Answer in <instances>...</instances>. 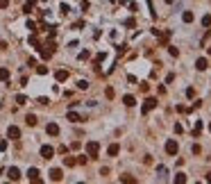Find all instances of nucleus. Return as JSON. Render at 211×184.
<instances>
[{"mask_svg": "<svg viewBox=\"0 0 211 184\" xmlns=\"http://www.w3.org/2000/svg\"><path fill=\"white\" fill-rule=\"evenodd\" d=\"M182 21H184V23H193V12H184V14H182Z\"/></svg>", "mask_w": 211, "mask_h": 184, "instance_id": "f3484780", "label": "nucleus"}, {"mask_svg": "<svg viewBox=\"0 0 211 184\" xmlns=\"http://www.w3.org/2000/svg\"><path fill=\"white\" fill-rule=\"evenodd\" d=\"M157 173H159V180H166V175H168L166 166H157Z\"/></svg>", "mask_w": 211, "mask_h": 184, "instance_id": "6ab92c4d", "label": "nucleus"}, {"mask_svg": "<svg viewBox=\"0 0 211 184\" xmlns=\"http://www.w3.org/2000/svg\"><path fill=\"white\" fill-rule=\"evenodd\" d=\"M204 180H207V182H211V173H209V175H207V177H204Z\"/></svg>", "mask_w": 211, "mask_h": 184, "instance_id": "79ce46f5", "label": "nucleus"}, {"mask_svg": "<svg viewBox=\"0 0 211 184\" xmlns=\"http://www.w3.org/2000/svg\"><path fill=\"white\" fill-rule=\"evenodd\" d=\"M7 137L9 139H21V130H18L16 125H9V127H7Z\"/></svg>", "mask_w": 211, "mask_h": 184, "instance_id": "0eeeda50", "label": "nucleus"}, {"mask_svg": "<svg viewBox=\"0 0 211 184\" xmlns=\"http://www.w3.org/2000/svg\"><path fill=\"white\" fill-rule=\"evenodd\" d=\"M166 3H168V5H172V3H175V0H166Z\"/></svg>", "mask_w": 211, "mask_h": 184, "instance_id": "37998d69", "label": "nucleus"}, {"mask_svg": "<svg viewBox=\"0 0 211 184\" xmlns=\"http://www.w3.org/2000/svg\"><path fill=\"white\" fill-rule=\"evenodd\" d=\"M170 55H172V57H179V50H177L175 46H170Z\"/></svg>", "mask_w": 211, "mask_h": 184, "instance_id": "f704fd0d", "label": "nucleus"}, {"mask_svg": "<svg viewBox=\"0 0 211 184\" xmlns=\"http://www.w3.org/2000/svg\"><path fill=\"white\" fill-rule=\"evenodd\" d=\"M25 123L30 125V127H34V125H36V116H34V114H27V116H25Z\"/></svg>", "mask_w": 211, "mask_h": 184, "instance_id": "2eb2a0df", "label": "nucleus"}, {"mask_svg": "<svg viewBox=\"0 0 211 184\" xmlns=\"http://www.w3.org/2000/svg\"><path fill=\"white\" fill-rule=\"evenodd\" d=\"M45 132L50 134V137H57V134H59V125H57V123H48L45 125Z\"/></svg>", "mask_w": 211, "mask_h": 184, "instance_id": "1a4fd4ad", "label": "nucleus"}, {"mask_svg": "<svg viewBox=\"0 0 211 184\" xmlns=\"http://www.w3.org/2000/svg\"><path fill=\"white\" fill-rule=\"evenodd\" d=\"M200 150H202V148H200L198 143H193V146H191V152H193V154H200Z\"/></svg>", "mask_w": 211, "mask_h": 184, "instance_id": "c756f323", "label": "nucleus"}, {"mask_svg": "<svg viewBox=\"0 0 211 184\" xmlns=\"http://www.w3.org/2000/svg\"><path fill=\"white\" fill-rule=\"evenodd\" d=\"M141 91L148 93V91H150V84H148V82H141Z\"/></svg>", "mask_w": 211, "mask_h": 184, "instance_id": "72a5a7b5", "label": "nucleus"}, {"mask_svg": "<svg viewBox=\"0 0 211 184\" xmlns=\"http://www.w3.org/2000/svg\"><path fill=\"white\" fill-rule=\"evenodd\" d=\"M77 89L86 91V89H89V82H86V80H80V82H77Z\"/></svg>", "mask_w": 211, "mask_h": 184, "instance_id": "393cba45", "label": "nucleus"}, {"mask_svg": "<svg viewBox=\"0 0 211 184\" xmlns=\"http://www.w3.org/2000/svg\"><path fill=\"white\" fill-rule=\"evenodd\" d=\"M36 73H39V75H48V68H45V66H36Z\"/></svg>", "mask_w": 211, "mask_h": 184, "instance_id": "c85d7f7f", "label": "nucleus"}, {"mask_svg": "<svg viewBox=\"0 0 211 184\" xmlns=\"http://www.w3.org/2000/svg\"><path fill=\"white\" fill-rule=\"evenodd\" d=\"M200 132H202V121H195V125H193V137H200Z\"/></svg>", "mask_w": 211, "mask_h": 184, "instance_id": "dca6fc26", "label": "nucleus"}, {"mask_svg": "<svg viewBox=\"0 0 211 184\" xmlns=\"http://www.w3.org/2000/svg\"><path fill=\"white\" fill-rule=\"evenodd\" d=\"M50 180H52V182H61V180H64V170H61V168H52V170H50Z\"/></svg>", "mask_w": 211, "mask_h": 184, "instance_id": "6e6552de", "label": "nucleus"}, {"mask_svg": "<svg viewBox=\"0 0 211 184\" xmlns=\"http://www.w3.org/2000/svg\"><path fill=\"white\" fill-rule=\"evenodd\" d=\"M77 164H86V154H80V157H77Z\"/></svg>", "mask_w": 211, "mask_h": 184, "instance_id": "ea45409f", "label": "nucleus"}, {"mask_svg": "<svg viewBox=\"0 0 211 184\" xmlns=\"http://www.w3.org/2000/svg\"><path fill=\"white\" fill-rule=\"evenodd\" d=\"M66 118H68L71 123H80V121H82V116H80L77 111H73V109H71L68 114H66Z\"/></svg>", "mask_w": 211, "mask_h": 184, "instance_id": "9b49d317", "label": "nucleus"}, {"mask_svg": "<svg viewBox=\"0 0 211 184\" xmlns=\"http://www.w3.org/2000/svg\"><path fill=\"white\" fill-rule=\"evenodd\" d=\"M16 102H18V105H25V102H27V98H25L23 93H18V95H16Z\"/></svg>", "mask_w": 211, "mask_h": 184, "instance_id": "bb28decb", "label": "nucleus"}, {"mask_svg": "<svg viewBox=\"0 0 211 184\" xmlns=\"http://www.w3.org/2000/svg\"><path fill=\"white\" fill-rule=\"evenodd\" d=\"M177 150H179L177 141H175V139H168V141H166V152H168L170 157H172V154H177Z\"/></svg>", "mask_w": 211, "mask_h": 184, "instance_id": "20e7f679", "label": "nucleus"}, {"mask_svg": "<svg viewBox=\"0 0 211 184\" xmlns=\"http://www.w3.org/2000/svg\"><path fill=\"white\" fill-rule=\"evenodd\" d=\"M27 30H30V32H36V23H34V21H27Z\"/></svg>", "mask_w": 211, "mask_h": 184, "instance_id": "cd10ccee", "label": "nucleus"}, {"mask_svg": "<svg viewBox=\"0 0 211 184\" xmlns=\"http://www.w3.org/2000/svg\"><path fill=\"white\" fill-rule=\"evenodd\" d=\"M120 182H129V184H134L136 180H134V177H129V175H123V177H120Z\"/></svg>", "mask_w": 211, "mask_h": 184, "instance_id": "7c9ffc66", "label": "nucleus"}, {"mask_svg": "<svg viewBox=\"0 0 211 184\" xmlns=\"http://www.w3.org/2000/svg\"><path fill=\"white\" fill-rule=\"evenodd\" d=\"M0 150H7V141H0Z\"/></svg>", "mask_w": 211, "mask_h": 184, "instance_id": "a19ab883", "label": "nucleus"}, {"mask_svg": "<svg viewBox=\"0 0 211 184\" xmlns=\"http://www.w3.org/2000/svg\"><path fill=\"white\" fill-rule=\"evenodd\" d=\"M27 41H30V46H36V48H39V36H36L34 32L30 34V39H27Z\"/></svg>", "mask_w": 211, "mask_h": 184, "instance_id": "412c9836", "label": "nucleus"}, {"mask_svg": "<svg viewBox=\"0 0 211 184\" xmlns=\"http://www.w3.org/2000/svg\"><path fill=\"white\" fill-rule=\"evenodd\" d=\"M68 12H71V7H68V5L64 3V5H61V14H68Z\"/></svg>", "mask_w": 211, "mask_h": 184, "instance_id": "4c0bfd02", "label": "nucleus"}, {"mask_svg": "<svg viewBox=\"0 0 211 184\" xmlns=\"http://www.w3.org/2000/svg\"><path fill=\"white\" fill-rule=\"evenodd\" d=\"M202 25H204V27L211 25V14H204V16H202Z\"/></svg>", "mask_w": 211, "mask_h": 184, "instance_id": "b1692460", "label": "nucleus"}, {"mask_svg": "<svg viewBox=\"0 0 211 184\" xmlns=\"http://www.w3.org/2000/svg\"><path fill=\"white\" fill-rule=\"evenodd\" d=\"M98 152H100V143L98 141H89L86 143V157H98Z\"/></svg>", "mask_w": 211, "mask_h": 184, "instance_id": "f257e3e1", "label": "nucleus"}, {"mask_svg": "<svg viewBox=\"0 0 211 184\" xmlns=\"http://www.w3.org/2000/svg\"><path fill=\"white\" fill-rule=\"evenodd\" d=\"M207 66H209V62L204 59V57H200V59L195 62V68H198V71H207Z\"/></svg>", "mask_w": 211, "mask_h": 184, "instance_id": "4468645a", "label": "nucleus"}, {"mask_svg": "<svg viewBox=\"0 0 211 184\" xmlns=\"http://www.w3.org/2000/svg\"><path fill=\"white\" fill-rule=\"evenodd\" d=\"M27 180L34 182V184H41V173H39V168H30V170H27Z\"/></svg>", "mask_w": 211, "mask_h": 184, "instance_id": "7ed1b4c3", "label": "nucleus"}, {"mask_svg": "<svg viewBox=\"0 0 211 184\" xmlns=\"http://www.w3.org/2000/svg\"><path fill=\"white\" fill-rule=\"evenodd\" d=\"M82 27H84V21H77V23L73 25V30H82Z\"/></svg>", "mask_w": 211, "mask_h": 184, "instance_id": "c9c22d12", "label": "nucleus"}, {"mask_svg": "<svg viewBox=\"0 0 211 184\" xmlns=\"http://www.w3.org/2000/svg\"><path fill=\"white\" fill-rule=\"evenodd\" d=\"M123 105H125V107H134V105H136V98H134V95H123Z\"/></svg>", "mask_w": 211, "mask_h": 184, "instance_id": "9d476101", "label": "nucleus"}, {"mask_svg": "<svg viewBox=\"0 0 211 184\" xmlns=\"http://www.w3.org/2000/svg\"><path fill=\"white\" fill-rule=\"evenodd\" d=\"M175 109H177V111H179V114H186V111H188V109H186V107H184V105H177V107H175Z\"/></svg>", "mask_w": 211, "mask_h": 184, "instance_id": "e433bc0d", "label": "nucleus"}, {"mask_svg": "<svg viewBox=\"0 0 211 184\" xmlns=\"http://www.w3.org/2000/svg\"><path fill=\"white\" fill-rule=\"evenodd\" d=\"M64 164H66L68 168H73L75 164H77V159H75V157H64Z\"/></svg>", "mask_w": 211, "mask_h": 184, "instance_id": "a211bd4d", "label": "nucleus"}, {"mask_svg": "<svg viewBox=\"0 0 211 184\" xmlns=\"http://www.w3.org/2000/svg\"><path fill=\"white\" fill-rule=\"evenodd\" d=\"M9 80V68H0V82H7Z\"/></svg>", "mask_w": 211, "mask_h": 184, "instance_id": "aec40b11", "label": "nucleus"}, {"mask_svg": "<svg viewBox=\"0 0 211 184\" xmlns=\"http://www.w3.org/2000/svg\"><path fill=\"white\" fill-rule=\"evenodd\" d=\"M155 107H157V98H145V100H143V107H141V114L145 116V114H150Z\"/></svg>", "mask_w": 211, "mask_h": 184, "instance_id": "f03ea898", "label": "nucleus"}, {"mask_svg": "<svg viewBox=\"0 0 211 184\" xmlns=\"http://www.w3.org/2000/svg\"><path fill=\"white\" fill-rule=\"evenodd\" d=\"M89 57H91V52H89V50H82V52L77 55V59H80V62H84V59H89Z\"/></svg>", "mask_w": 211, "mask_h": 184, "instance_id": "4be33fe9", "label": "nucleus"}, {"mask_svg": "<svg viewBox=\"0 0 211 184\" xmlns=\"http://www.w3.org/2000/svg\"><path fill=\"white\" fill-rule=\"evenodd\" d=\"M209 132H211V123H209Z\"/></svg>", "mask_w": 211, "mask_h": 184, "instance_id": "c03bdc74", "label": "nucleus"}, {"mask_svg": "<svg viewBox=\"0 0 211 184\" xmlns=\"http://www.w3.org/2000/svg\"><path fill=\"white\" fill-rule=\"evenodd\" d=\"M175 182H177V184H184V182H186V175H184V173H177V175H175Z\"/></svg>", "mask_w": 211, "mask_h": 184, "instance_id": "5701e85b", "label": "nucleus"}, {"mask_svg": "<svg viewBox=\"0 0 211 184\" xmlns=\"http://www.w3.org/2000/svg\"><path fill=\"white\" fill-rule=\"evenodd\" d=\"M123 25H125V27H134V25H136V21H134V18H125Z\"/></svg>", "mask_w": 211, "mask_h": 184, "instance_id": "a878e982", "label": "nucleus"}, {"mask_svg": "<svg viewBox=\"0 0 211 184\" xmlns=\"http://www.w3.org/2000/svg\"><path fill=\"white\" fill-rule=\"evenodd\" d=\"M118 152H120V146H118V143H111V146L107 148V154H109V157H116Z\"/></svg>", "mask_w": 211, "mask_h": 184, "instance_id": "f8f14e48", "label": "nucleus"}, {"mask_svg": "<svg viewBox=\"0 0 211 184\" xmlns=\"http://www.w3.org/2000/svg\"><path fill=\"white\" fill-rule=\"evenodd\" d=\"M55 77H57V82H66V80H68V71H64V68H61V71H57Z\"/></svg>", "mask_w": 211, "mask_h": 184, "instance_id": "ddd939ff", "label": "nucleus"}, {"mask_svg": "<svg viewBox=\"0 0 211 184\" xmlns=\"http://www.w3.org/2000/svg\"><path fill=\"white\" fill-rule=\"evenodd\" d=\"M7 177L12 180V182H18V180H21V170H18L16 166H12V168L7 170Z\"/></svg>", "mask_w": 211, "mask_h": 184, "instance_id": "423d86ee", "label": "nucleus"}, {"mask_svg": "<svg viewBox=\"0 0 211 184\" xmlns=\"http://www.w3.org/2000/svg\"><path fill=\"white\" fill-rule=\"evenodd\" d=\"M9 7V0H0V9H7Z\"/></svg>", "mask_w": 211, "mask_h": 184, "instance_id": "58836bf2", "label": "nucleus"}, {"mask_svg": "<svg viewBox=\"0 0 211 184\" xmlns=\"http://www.w3.org/2000/svg\"><path fill=\"white\" fill-rule=\"evenodd\" d=\"M39 152H41V157H43V159H52L55 148H52V146H41V150H39Z\"/></svg>", "mask_w": 211, "mask_h": 184, "instance_id": "39448f33", "label": "nucleus"}, {"mask_svg": "<svg viewBox=\"0 0 211 184\" xmlns=\"http://www.w3.org/2000/svg\"><path fill=\"white\" fill-rule=\"evenodd\" d=\"M186 95H188V98H195V89H193V86H188V89H186Z\"/></svg>", "mask_w": 211, "mask_h": 184, "instance_id": "2f4dec72", "label": "nucleus"}, {"mask_svg": "<svg viewBox=\"0 0 211 184\" xmlns=\"http://www.w3.org/2000/svg\"><path fill=\"white\" fill-rule=\"evenodd\" d=\"M104 57H107V55H104V52H100V55H95V64H100V62H104Z\"/></svg>", "mask_w": 211, "mask_h": 184, "instance_id": "473e14b6", "label": "nucleus"}]
</instances>
